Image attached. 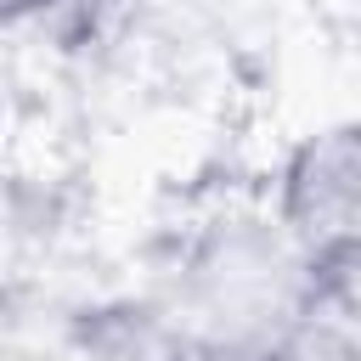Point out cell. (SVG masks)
Returning <instances> with one entry per match:
<instances>
[{
    "mask_svg": "<svg viewBox=\"0 0 361 361\" xmlns=\"http://www.w3.org/2000/svg\"><path fill=\"white\" fill-rule=\"evenodd\" d=\"M327 271L265 214L209 220L175 265V333L180 350L282 361L299 350L310 316L327 299Z\"/></svg>",
    "mask_w": 361,
    "mask_h": 361,
    "instance_id": "1",
    "label": "cell"
},
{
    "mask_svg": "<svg viewBox=\"0 0 361 361\" xmlns=\"http://www.w3.org/2000/svg\"><path fill=\"white\" fill-rule=\"evenodd\" d=\"M62 6H73V0H0V11H6L11 28H23V23H45V17H56Z\"/></svg>",
    "mask_w": 361,
    "mask_h": 361,
    "instance_id": "3",
    "label": "cell"
},
{
    "mask_svg": "<svg viewBox=\"0 0 361 361\" xmlns=\"http://www.w3.org/2000/svg\"><path fill=\"white\" fill-rule=\"evenodd\" d=\"M271 214L333 282L361 271V118L316 124L288 147Z\"/></svg>",
    "mask_w": 361,
    "mask_h": 361,
    "instance_id": "2",
    "label": "cell"
}]
</instances>
